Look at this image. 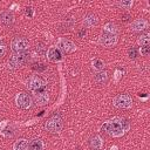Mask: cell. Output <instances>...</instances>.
Returning <instances> with one entry per match:
<instances>
[{
	"label": "cell",
	"mask_w": 150,
	"mask_h": 150,
	"mask_svg": "<svg viewBox=\"0 0 150 150\" xmlns=\"http://www.w3.org/2000/svg\"><path fill=\"white\" fill-rule=\"evenodd\" d=\"M95 81L98 84H104L108 81V73L105 70H98V73L95 75Z\"/></svg>",
	"instance_id": "cell-16"
},
{
	"label": "cell",
	"mask_w": 150,
	"mask_h": 150,
	"mask_svg": "<svg viewBox=\"0 0 150 150\" xmlns=\"http://www.w3.org/2000/svg\"><path fill=\"white\" fill-rule=\"evenodd\" d=\"M57 47H59V49H61L64 53H71V52L76 50V45L74 42H71L69 40H64V39L59 41Z\"/></svg>",
	"instance_id": "cell-9"
},
{
	"label": "cell",
	"mask_w": 150,
	"mask_h": 150,
	"mask_svg": "<svg viewBox=\"0 0 150 150\" xmlns=\"http://www.w3.org/2000/svg\"><path fill=\"white\" fill-rule=\"evenodd\" d=\"M47 56H48V60L52 62H59L62 59V54L60 49L56 47H50L47 52Z\"/></svg>",
	"instance_id": "cell-11"
},
{
	"label": "cell",
	"mask_w": 150,
	"mask_h": 150,
	"mask_svg": "<svg viewBox=\"0 0 150 150\" xmlns=\"http://www.w3.org/2000/svg\"><path fill=\"white\" fill-rule=\"evenodd\" d=\"M84 35H86V30H84V29H81V30L79 32V36H80V38H83Z\"/></svg>",
	"instance_id": "cell-30"
},
{
	"label": "cell",
	"mask_w": 150,
	"mask_h": 150,
	"mask_svg": "<svg viewBox=\"0 0 150 150\" xmlns=\"http://www.w3.org/2000/svg\"><path fill=\"white\" fill-rule=\"evenodd\" d=\"M129 129V122L125 118L122 117H114L112 120L105 122L102 127L101 130L114 136V137H121L124 135Z\"/></svg>",
	"instance_id": "cell-1"
},
{
	"label": "cell",
	"mask_w": 150,
	"mask_h": 150,
	"mask_svg": "<svg viewBox=\"0 0 150 150\" xmlns=\"http://www.w3.org/2000/svg\"><path fill=\"white\" fill-rule=\"evenodd\" d=\"M104 32L108 34H116L117 33V27L112 22H108L104 25Z\"/></svg>",
	"instance_id": "cell-20"
},
{
	"label": "cell",
	"mask_w": 150,
	"mask_h": 150,
	"mask_svg": "<svg viewBox=\"0 0 150 150\" xmlns=\"http://www.w3.org/2000/svg\"><path fill=\"white\" fill-rule=\"evenodd\" d=\"M15 102H16L18 107H20V108H22V109H28V108H30V105H32V98H30V96H29L28 94H26V93H20V94H18L16 97H15Z\"/></svg>",
	"instance_id": "cell-7"
},
{
	"label": "cell",
	"mask_w": 150,
	"mask_h": 150,
	"mask_svg": "<svg viewBox=\"0 0 150 150\" xmlns=\"http://www.w3.org/2000/svg\"><path fill=\"white\" fill-rule=\"evenodd\" d=\"M149 53H150V47H149V45L141 47V54H142L143 56H148Z\"/></svg>",
	"instance_id": "cell-25"
},
{
	"label": "cell",
	"mask_w": 150,
	"mask_h": 150,
	"mask_svg": "<svg viewBox=\"0 0 150 150\" xmlns=\"http://www.w3.org/2000/svg\"><path fill=\"white\" fill-rule=\"evenodd\" d=\"M28 148L32 149V150H42V149L45 148V145H43V143H42L41 139L34 138V139H32V141L28 143Z\"/></svg>",
	"instance_id": "cell-17"
},
{
	"label": "cell",
	"mask_w": 150,
	"mask_h": 150,
	"mask_svg": "<svg viewBox=\"0 0 150 150\" xmlns=\"http://www.w3.org/2000/svg\"><path fill=\"white\" fill-rule=\"evenodd\" d=\"M26 14L29 15V16L33 15V13H32V8H30V7H27V8H26Z\"/></svg>",
	"instance_id": "cell-29"
},
{
	"label": "cell",
	"mask_w": 150,
	"mask_h": 150,
	"mask_svg": "<svg viewBox=\"0 0 150 150\" xmlns=\"http://www.w3.org/2000/svg\"><path fill=\"white\" fill-rule=\"evenodd\" d=\"M89 145L93 149H101L103 146V141L100 136H94L89 139Z\"/></svg>",
	"instance_id": "cell-15"
},
{
	"label": "cell",
	"mask_w": 150,
	"mask_h": 150,
	"mask_svg": "<svg viewBox=\"0 0 150 150\" xmlns=\"http://www.w3.org/2000/svg\"><path fill=\"white\" fill-rule=\"evenodd\" d=\"M28 53H25V52H16L15 54H13L8 61V64L12 67V68H19L21 67L22 64H25L28 60Z\"/></svg>",
	"instance_id": "cell-3"
},
{
	"label": "cell",
	"mask_w": 150,
	"mask_h": 150,
	"mask_svg": "<svg viewBox=\"0 0 150 150\" xmlns=\"http://www.w3.org/2000/svg\"><path fill=\"white\" fill-rule=\"evenodd\" d=\"M11 48L16 52H25L28 48V40L25 38H15L11 43Z\"/></svg>",
	"instance_id": "cell-6"
},
{
	"label": "cell",
	"mask_w": 150,
	"mask_h": 150,
	"mask_svg": "<svg viewBox=\"0 0 150 150\" xmlns=\"http://www.w3.org/2000/svg\"><path fill=\"white\" fill-rule=\"evenodd\" d=\"M128 54H129V57H130V59H136V57L138 56V50H137V48L131 47V48L128 50Z\"/></svg>",
	"instance_id": "cell-24"
},
{
	"label": "cell",
	"mask_w": 150,
	"mask_h": 150,
	"mask_svg": "<svg viewBox=\"0 0 150 150\" xmlns=\"http://www.w3.org/2000/svg\"><path fill=\"white\" fill-rule=\"evenodd\" d=\"M27 148H28V142H27V139H25V138L18 139V141L14 143V145H13V149H14V150H26Z\"/></svg>",
	"instance_id": "cell-18"
},
{
	"label": "cell",
	"mask_w": 150,
	"mask_h": 150,
	"mask_svg": "<svg viewBox=\"0 0 150 150\" xmlns=\"http://www.w3.org/2000/svg\"><path fill=\"white\" fill-rule=\"evenodd\" d=\"M45 86H46V81L40 76H30L26 80V87L29 90L36 91V90L45 88Z\"/></svg>",
	"instance_id": "cell-4"
},
{
	"label": "cell",
	"mask_w": 150,
	"mask_h": 150,
	"mask_svg": "<svg viewBox=\"0 0 150 150\" xmlns=\"http://www.w3.org/2000/svg\"><path fill=\"white\" fill-rule=\"evenodd\" d=\"M148 26H149V23L145 19H137L131 23V29L134 32H142V30L146 29Z\"/></svg>",
	"instance_id": "cell-12"
},
{
	"label": "cell",
	"mask_w": 150,
	"mask_h": 150,
	"mask_svg": "<svg viewBox=\"0 0 150 150\" xmlns=\"http://www.w3.org/2000/svg\"><path fill=\"white\" fill-rule=\"evenodd\" d=\"M137 42H138V45H141V46H146V45H149V42H150V34H149V33L142 34V35L138 38Z\"/></svg>",
	"instance_id": "cell-19"
},
{
	"label": "cell",
	"mask_w": 150,
	"mask_h": 150,
	"mask_svg": "<svg viewBox=\"0 0 150 150\" xmlns=\"http://www.w3.org/2000/svg\"><path fill=\"white\" fill-rule=\"evenodd\" d=\"M128 18H129L128 15H124V16H123V20H124V21H127V20H128Z\"/></svg>",
	"instance_id": "cell-31"
},
{
	"label": "cell",
	"mask_w": 150,
	"mask_h": 150,
	"mask_svg": "<svg viewBox=\"0 0 150 150\" xmlns=\"http://www.w3.org/2000/svg\"><path fill=\"white\" fill-rule=\"evenodd\" d=\"M6 52H7V47H6V45L2 43V42H0V57H2V56L6 54Z\"/></svg>",
	"instance_id": "cell-27"
},
{
	"label": "cell",
	"mask_w": 150,
	"mask_h": 150,
	"mask_svg": "<svg viewBox=\"0 0 150 150\" xmlns=\"http://www.w3.org/2000/svg\"><path fill=\"white\" fill-rule=\"evenodd\" d=\"M93 67H94L96 70H103L104 63H103V61H101L100 59H94V60H93Z\"/></svg>",
	"instance_id": "cell-22"
},
{
	"label": "cell",
	"mask_w": 150,
	"mask_h": 150,
	"mask_svg": "<svg viewBox=\"0 0 150 150\" xmlns=\"http://www.w3.org/2000/svg\"><path fill=\"white\" fill-rule=\"evenodd\" d=\"M62 125H63L62 118L59 115H54L49 117L45 123V128L49 132H59L62 129Z\"/></svg>",
	"instance_id": "cell-2"
},
{
	"label": "cell",
	"mask_w": 150,
	"mask_h": 150,
	"mask_svg": "<svg viewBox=\"0 0 150 150\" xmlns=\"http://www.w3.org/2000/svg\"><path fill=\"white\" fill-rule=\"evenodd\" d=\"M122 73H123V71H122L121 69H117V70H116V76H115V80H116V81H118V80H120V77L122 76V75H121Z\"/></svg>",
	"instance_id": "cell-28"
},
{
	"label": "cell",
	"mask_w": 150,
	"mask_h": 150,
	"mask_svg": "<svg viewBox=\"0 0 150 150\" xmlns=\"http://www.w3.org/2000/svg\"><path fill=\"white\" fill-rule=\"evenodd\" d=\"M83 25L86 27H94L97 25L98 22V18L95 15V14H87L84 18H83Z\"/></svg>",
	"instance_id": "cell-13"
},
{
	"label": "cell",
	"mask_w": 150,
	"mask_h": 150,
	"mask_svg": "<svg viewBox=\"0 0 150 150\" xmlns=\"http://www.w3.org/2000/svg\"><path fill=\"white\" fill-rule=\"evenodd\" d=\"M35 52H36L38 55L43 56V55L46 54V52H47V48H46V46H45L43 43H38V45L35 46Z\"/></svg>",
	"instance_id": "cell-21"
},
{
	"label": "cell",
	"mask_w": 150,
	"mask_h": 150,
	"mask_svg": "<svg viewBox=\"0 0 150 150\" xmlns=\"http://www.w3.org/2000/svg\"><path fill=\"white\" fill-rule=\"evenodd\" d=\"M33 69L34 70H38V71H43L46 69V66L43 63H34L33 64Z\"/></svg>",
	"instance_id": "cell-26"
},
{
	"label": "cell",
	"mask_w": 150,
	"mask_h": 150,
	"mask_svg": "<svg viewBox=\"0 0 150 150\" xmlns=\"http://www.w3.org/2000/svg\"><path fill=\"white\" fill-rule=\"evenodd\" d=\"M112 104L117 108H130L132 105V100L127 94H120L112 100Z\"/></svg>",
	"instance_id": "cell-5"
},
{
	"label": "cell",
	"mask_w": 150,
	"mask_h": 150,
	"mask_svg": "<svg viewBox=\"0 0 150 150\" xmlns=\"http://www.w3.org/2000/svg\"><path fill=\"white\" fill-rule=\"evenodd\" d=\"M49 100V95L48 93L43 91V93H39L35 95V102L38 105H45Z\"/></svg>",
	"instance_id": "cell-14"
},
{
	"label": "cell",
	"mask_w": 150,
	"mask_h": 150,
	"mask_svg": "<svg viewBox=\"0 0 150 150\" xmlns=\"http://www.w3.org/2000/svg\"><path fill=\"white\" fill-rule=\"evenodd\" d=\"M134 0H120V6L124 9H129L132 7Z\"/></svg>",
	"instance_id": "cell-23"
},
{
	"label": "cell",
	"mask_w": 150,
	"mask_h": 150,
	"mask_svg": "<svg viewBox=\"0 0 150 150\" xmlns=\"http://www.w3.org/2000/svg\"><path fill=\"white\" fill-rule=\"evenodd\" d=\"M0 22H1V25L5 26V27L12 26L13 22H14V16H13V14H12L11 12H8V11L2 12V13L0 14Z\"/></svg>",
	"instance_id": "cell-10"
},
{
	"label": "cell",
	"mask_w": 150,
	"mask_h": 150,
	"mask_svg": "<svg viewBox=\"0 0 150 150\" xmlns=\"http://www.w3.org/2000/svg\"><path fill=\"white\" fill-rule=\"evenodd\" d=\"M100 43L104 47H112L117 43V36H116V34L105 33L100 38Z\"/></svg>",
	"instance_id": "cell-8"
}]
</instances>
